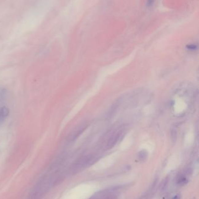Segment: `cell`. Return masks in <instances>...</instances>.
<instances>
[{
	"label": "cell",
	"mask_w": 199,
	"mask_h": 199,
	"mask_svg": "<svg viewBox=\"0 0 199 199\" xmlns=\"http://www.w3.org/2000/svg\"><path fill=\"white\" fill-rule=\"evenodd\" d=\"M52 181V178H43L32 191L29 199H41L51 186Z\"/></svg>",
	"instance_id": "obj_1"
},
{
	"label": "cell",
	"mask_w": 199,
	"mask_h": 199,
	"mask_svg": "<svg viewBox=\"0 0 199 199\" xmlns=\"http://www.w3.org/2000/svg\"><path fill=\"white\" fill-rule=\"evenodd\" d=\"M196 48H197V47L194 45H190L189 46V48L190 50H194Z\"/></svg>",
	"instance_id": "obj_9"
},
{
	"label": "cell",
	"mask_w": 199,
	"mask_h": 199,
	"mask_svg": "<svg viewBox=\"0 0 199 199\" xmlns=\"http://www.w3.org/2000/svg\"><path fill=\"white\" fill-rule=\"evenodd\" d=\"M10 110L9 109L5 107H0V122L4 121L7 117L9 115Z\"/></svg>",
	"instance_id": "obj_4"
},
{
	"label": "cell",
	"mask_w": 199,
	"mask_h": 199,
	"mask_svg": "<svg viewBox=\"0 0 199 199\" xmlns=\"http://www.w3.org/2000/svg\"><path fill=\"white\" fill-rule=\"evenodd\" d=\"M147 157V152L146 151H141L138 154V157L139 159L141 160V161H143Z\"/></svg>",
	"instance_id": "obj_5"
},
{
	"label": "cell",
	"mask_w": 199,
	"mask_h": 199,
	"mask_svg": "<svg viewBox=\"0 0 199 199\" xmlns=\"http://www.w3.org/2000/svg\"><path fill=\"white\" fill-rule=\"evenodd\" d=\"M85 126H82L81 127H79L78 129H76V131H74V132H72L70 136L68 137V139L70 141H74L75 139H76V138L80 135V134L82 133V132L84 131V130L85 129Z\"/></svg>",
	"instance_id": "obj_3"
},
{
	"label": "cell",
	"mask_w": 199,
	"mask_h": 199,
	"mask_svg": "<svg viewBox=\"0 0 199 199\" xmlns=\"http://www.w3.org/2000/svg\"><path fill=\"white\" fill-rule=\"evenodd\" d=\"M123 132L124 130L121 129H118L116 131L113 132L107 141V148H111L112 147L114 146L115 145H116V143L120 139V137L123 135Z\"/></svg>",
	"instance_id": "obj_2"
},
{
	"label": "cell",
	"mask_w": 199,
	"mask_h": 199,
	"mask_svg": "<svg viewBox=\"0 0 199 199\" xmlns=\"http://www.w3.org/2000/svg\"><path fill=\"white\" fill-rule=\"evenodd\" d=\"M154 0H148V1H147L148 6H152V4H153V3H154Z\"/></svg>",
	"instance_id": "obj_8"
},
{
	"label": "cell",
	"mask_w": 199,
	"mask_h": 199,
	"mask_svg": "<svg viewBox=\"0 0 199 199\" xmlns=\"http://www.w3.org/2000/svg\"><path fill=\"white\" fill-rule=\"evenodd\" d=\"M168 178H166L164 181H162V182L161 183V190H164V189L166 187V186H167L168 183Z\"/></svg>",
	"instance_id": "obj_6"
},
{
	"label": "cell",
	"mask_w": 199,
	"mask_h": 199,
	"mask_svg": "<svg viewBox=\"0 0 199 199\" xmlns=\"http://www.w3.org/2000/svg\"><path fill=\"white\" fill-rule=\"evenodd\" d=\"M186 181V179L185 178H181L179 179V183L180 185H183V184H185V183Z\"/></svg>",
	"instance_id": "obj_7"
}]
</instances>
